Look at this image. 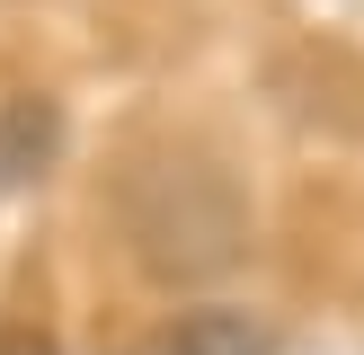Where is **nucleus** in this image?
I'll return each instance as SVG.
<instances>
[{
  "instance_id": "nucleus-4",
  "label": "nucleus",
  "mask_w": 364,
  "mask_h": 355,
  "mask_svg": "<svg viewBox=\"0 0 364 355\" xmlns=\"http://www.w3.org/2000/svg\"><path fill=\"white\" fill-rule=\"evenodd\" d=\"M0 355H63V346H53V329H36V320H0Z\"/></svg>"
},
{
  "instance_id": "nucleus-2",
  "label": "nucleus",
  "mask_w": 364,
  "mask_h": 355,
  "mask_svg": "<svg viewBox=\"0 0 364 355\" xmlns=\"http://www.w3.org/2000/svg\"><path fill=\"white\" fill-rule=\"evenodd\" d=\"M134 355H276V329L258 311H231V302H205V311H178L142 337Z\"/></svg>"
},
{
  "instance_id": "nucleus-1",
  "label": "nucleus",
  "mask_w": 364,
  "mask_h": 355,
  "mask_svg": "<svg viewBox=\"0 0 364 355\" xmlns=\"http://www.w3.org/2000/svg\"><path fill=\"white\" fill-rule=\"evenodd\" d=\"M116 231L151 284H213L249 258V195L213 151H134L116 178Z\"/></svg>"
},
{
  "instance_id": "nucleus-3",
  "label": "nucleus",
  "mask_w": 364,
  "mask_h": 355,
  "mask_svg": "<svg viewBox=\"0 0 364 355\" xmlns=\"http://www.w3.org/2000/svg\"><path fill=\"white\" fill-rule=\"evenodd\" d=\"M53 160H63V106H53V98H36V89L0 98V195L36 187Z\"/></svg>"
}]
</instances>
